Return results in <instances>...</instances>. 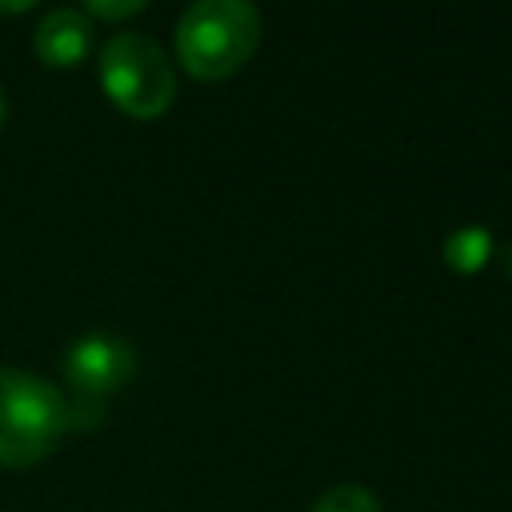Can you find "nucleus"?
Returning a JSON list of instances; mask_svg holds the SVG:
<instances>
[{
	"mask_svg": "<svg viewBox=\"0 0 512 512\" xmlns=\"http://www.w3.org/2000/svg\"><path fill=\"white\" fill-rule=\"evenodd\" d=\"M80 12H84L88 20H92V16H100V20H124V16L144 12V0H88Z\"/></svg>",
	"mask_w": 512,
	"mask_h": 512,
	"instance_id": "8",
	"label": "nucleus"
},
{
	"mask_svg": "<svg viewBox=\"0 0 512 512\" xmlns=\"http://www.w3.org/2000/svg\"><path fill=\"white\" fill-rule=\"evenodd\" d=\"M312 512H384V508H380V500H376V496H372L364 484L344 480V484L324 488V492L316 496Z\"/></svg>",
	"mask_w": 512,
	"mask_h": 512,
	"instance_id": "7",
	"label": "nucleus"
},
{
	"mask_svg": "<svg viewBox=\"0 0 512 512\" xmlns=\"http://www.w3.org/2000/svg\"><path fill=\"white\" fill-rule=\"evenodd\" d=\"M32 48L48 68H76L92 48V20L80 8H52L40 16Z\"/></svg>",
	"mask_w": 512,
	"mask_h": 512,
	"instance_id": "5",
	"label": "nucleus"
},
{
	"mask_svg": "<svg viewBox=\"0 0 512 512\" xmlns=\"http://www.w3.org/2000/svg\"><path fill=\"white\" fill-rule=\"evenodd\" d=\"M136 372V352L112 332H88L64 352V416L68 428H96L112 392H120Z\"/></svg>",
	"mask_w": 512,
	"mask_h": 512,
	"instance_id": "4",
	"label": "nucleus"
},
{
	"mask_svg": "<svg viewBox=\"0 0 512 512\" xmlns=\"http://www.w3.org/2000/svg\"><path fill=\"white\" fill-rule=\"evenodd\" d=\"M32 0H20V4H0V12H28Z\"/></svg>",
	"mask_w": 512,
	"mask_h": 512,
	"instance_id": "10",
	"label": "nucleus"
},
{
	"mask_svg": "<svg viewBox=\"0 0 512 512\" xmlns=\"http://www.w3.org/2000/svg\"><path fill=\"white\" fill-rule=\"evenodd\" d=\"M500 268H504V276L512 280V244H504V248H500Z\"/></svg>",
	"mask_w": 512,
	"mask_h": 512,
	"instance_id": "9",
	"label": "nucleus"
},
{
	"mask_svg": "<svg viewBox=\"0 0 512 512\" xmlns=\"http://www.w3.org/2000/svg\"><path fill=\"white\" fill-rule=\"evenodd\" d=\"M64 432V392L36 372L0 368V468L40 464Z\"/></svg>",
	"mask_w": 512,
	"mask_h": 512,
	"instance_id": "2",
	"label": "nucleus"
},
{
	"mask_svg": "<svg viewBox=\"0 0 512 512\" xmlns=\"http://www.w3.org/2000/svg\"><path fill=\"white\" fill-rule=\"evenodd\" d=\"M260 44V12L248 0H196L176 20V56L200 80L232 76Z\"/></svg>",
	"mask_w": 512,
	"mask_h": 512,
	"instance_id": "1",
	"label": "nucleus"
},
{
	"mask_svg": "<svg viewBox=\"0 0 512 512\" xmlns=\"http://www.w3.org/2000/svg\"><path fill=\"white\" fill-rule=\"evenodd\" d=\"M100 88L104 96L140 120H152L176 100V72L164 48L144 32H112L100 44Z\"/></svg>",
	"mask_w": 512,
	"mask_h": 512,
	"instance_id": "3",
	"label": "nucleus"
},
{
	"mask_svg": "<svg viewBox=\"0 0 512 512\" xmlns=\"http://www.w3.org/2000/svg\"><path fill=\"white\" fill-rule=\"evenodd\" d=\"M496 256V240L484 224H460L448 232L444 240V260L456 268V272H476L484 268L488 260Z\"/></svg>",
	"mask_w": 512,
	"mask_h": 512,
	"instance_id": "6",
	"label": "nucleus"
},
{
	"mask_svg": "<svg viewBox=\"0 0 512 512\" xmlns=\"http://www.w3.org/2000/svg\"><path fill=\"white\" fill-rule=\"evenodd\" d=\"M4 116H8V100H4V92H0V124H4Z\"/></svg>",
	"mask_w": 512,
	"mask_h": 512,
	"instance_id": "11",
	"label": "nucleus"
}]
</instances>
